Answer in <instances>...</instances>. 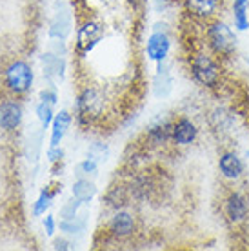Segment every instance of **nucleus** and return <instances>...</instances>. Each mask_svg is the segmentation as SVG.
<instances>
[{"instance_id":"nucleus-21","label":"nucleus","mask_w":249,"mask_h":251,"mask_svg":"<svg viewBox=\"0 0 249 251\" xmlns=\"http://www.w3.org/2000/svg\"><path fill=\"white\" fill-rule=\"evenodd\" d=\"M56 193H58V189L51 191L50 188H44L42 191H40V195H38L37 202L33 204V215H35V217H42V215H46V211L50 209L53 201H55Z\"/></svg>"},{"instance_id":"nucleus-23","label":"nucleus","mask_w":249,"mask_h":251,"mask_svg":"<svg viewBox=\"0 0 249 251\" xmlns=\"http://www.w3.org/2000/svg\"><path fill=\"white\" fill-rule=\"evenodd\" d=\"M37 117L42 124V129H48L55 119V106L53 104H48V102H38L37 106Z\"/></svg>"},{"instance_id":"nucleus-16","label":"nucleus","mask_w":249,"mask_h":251,"mask_svg":"<svg viewBox=\"0 0 249 251\" xmlns=\"http://www.w3.org/2000/svg\"><path fill=\"white\" fill-rule=\"evenodd\" d=\"M42 66L44 78L48 82H53L55 78H64V71H66L64 57H58L53 51H48L42 55Z\"/></svg>"},{"instance_id":"nucleus-22","label":"nucleus","mask_w":249,"mask_h":251,"mask_svg":"<svg viewBox=\"0 0 249 251\" xmlns=\"http://www.w3.org/2000/svg\"><path fill=\"white\" fill-rule=\"evenodd\" d=\"M106 202L107 206L113 207V209H124L125 204H127V191H125V188H122V186H117V188H113L109 193H107L106 197Z\"/></svg>"},{"instance_id":"nucleus-27","label":"nucleus","mask_w":249,"mask_h":251,"mask_svg":"<svg viewBox=\"0 0 249 251\" xmlns=\"http://www.w3.org/2000/svg\"><path fill=\"white\" fill-rule=\"evenodd\" d=\"M62 158H64L62 146H50V150H48V160H50V164L62 162Z\"/></svg>"},{"instance_id":"nucleus-15","label":"nucleus","mask_w":249,"mask_h":251,"mask_svg":"<svg viewBox=\"0 0 249 251\" xmlns=\"http://www.w3.org/2000/svg\"><path fill=\"white\" fill-rule=\"evenodd\" d=\"M71 122H73V117L69 115V111L62 109L60 113L55 115V119L51 122V138H50V146H60L62 144L64 137L68 135L69 127H71Z\"/></svg>"},{"instance_id":"nucleus-19","label":"nucleus","mask_w":249,"mask_h":251,"mask_svg":"<svg viewBox=\"0 0 249 251\" xmlns=\"http://www.w3.org/2000/svg\"><path fill=\"white\" fill-rule=\"evenodd\" d=\"M71 195L87 204V202L97 195V186H95V182L89 180V178H76V182L73 184V188H71Z\"/></svg>"},{"instance_id":"nucleus-30","label":"nucleus","mask_w":249,"mask_h":251,"mask_svg":"<svg viewBox=\"0 0 249 251\" xmlns=\"http://www.w3.org/2000/svg\"><path fill=\"white\" fill-rule=\"evenodd\" d=\"M51 48H53V53H55V55H58V57H64V55H66V44H64V40L53 38Z\"/></svg>"},{"instance_id":"nucleus-18","label":"nucleus","mask_w":249,"mask_h":251,"mask_svg":"<svg viewBox=\"0 0 249 251\" xmlns=\"http://www.w3.org/2000/svg\"><path fill=\"white\" fill-rule=\"evenodd\" d=\"M233 24L237 31H248L249 29V0H233Z\"/></svg>"},{"instance_id":"nucleus-20","label":"nucleus","mask_w":249,"mask_h":251,"mask_svg":"<svg viewBox=\"0 0 249 251\" xmlns=\"http://www.w3.org/2000/svg\"><path fill=\"white\" fill-rule=\"evenodd\" d=\"M58 227H60V231L66 233V235H80V233L86 231L87 219L86 217H80V215H76L73 219H60Z\"/></svg>"},{"instance_id":"nucleus-7","label":"nucleus","mask_w":249,"mask_h":251,"mask_svg":"<svg viewBox=\"0 0 249 251\" xmlns=\"http://www.w3.org/2000/svg\"><path fill=\"white\" fill-rule=\"evenodd\" d=\"M224 215L231 226H242L249 217L248 197L238 189L229 191V195L224 201Z\"/></svg>"},{"instance_id":"nucleus-10","label":"nucleus","mask_w":249,"mask_h":251,"mask_svg":"<svg viewBox=\"0 0 249 251\" xmlns=\"http://www.w3.org/2000/svg\"><path fill=\"white\" fill-rule=\"evenodd\" d=\"M199 137V127L191 119L187 117H178L173 120V137L171 142L176 146H191Z\"/></svg>"},{"instance_id":"nucleus-25","label":"nucleus","mask_w":249,"mask_h":251,"mask_svg":"<svg viewBox=\"0 0 249 251\" xmlns=\"http://www.w3.org/2000/svg\"><path fill=\"white\" fill-rule=\"evenodd\" d=\"M84 204H86V202L80 201V199H76V197L69 199V201L60 207V219H73V217H76Z\"/></svg>"},{"instance_id":"nucleus-3","label":"nucleus","mask_w":249,"mask_h":251,"mask_svg":"<svg viewBox=\"0 0 249 251\" xmlns=\"http://www.w3.org/2000/svg\"><path fill=\"white\" fill-rule=\"evenodd\" d=\"M104 113V99L95 88L82 89L75 100V115L80 126L91 124Z\"/></svg>"},{"instance_id":"nucleus-11","label":"nucleus","mask_w":249,"mask_h":251,"mask_svg":"<svg viewBox=\"0 0 249 251\" xmlns=\"http://www.w3.org/2000/svg\"><path fill=\"white\" fill-rule=\"evenodd\" d=\"M107 229H109V233L115 239H127V237H131L133 233L137 231V222H135V217L129 211L119 209L109 220Z\"/></svg>"},{"instance_id":"nucleus-5","label":"nucleus","mask_w":249,"mask_h":251,"mask_svg":"<svg viewBox=\"0 0 249 251\" xmlns=\"http://www.w3.org/2000/svg\"><path fill=\"white\" fill-rule=\"evenodd\" d=\"M169 51H171V38L168 33V24L156 22L153 33L148 37V42H146V57L156 64L166 62Z\"/></svg>"},{"instance_id":"nucleus-12","label":"nucleus","mask_w":249,"mask_h":251,"mask_svg":"<svg viewBox=\"0 0 249 251\" xmlns=\"http://www.w3.org/2000/svg\"><path fill=\"white\" fill-rule=\"evenodd\" d=\"M24 109L17 100H6L0 104V129L4 131H13L17 129L22 122Z\"/></svg>"},{"instance_id":"nucleus-14","label":"nucleus","mask_w":249,"mask_h":251,"mask_svg":"<svg viewBox=\"0 0 249 251\" xmlns=\"http://www.w3.org/2000/svg\"><path fill=\"white\" fill-rule=\"evenodd\" d=\"M171 91H173V75L169 71V66L166 62H158L153 78V93L156 99H166Z\"/></svg>"},{"instance_id":"nucleus-31","label":"nucleus","mask_w":249,"mask_h":251,"mask_svg":"<svg viewBox=\"0 0 249 251\" xmlns=\"http://www.w3.org/2000/svg\"><path fill=\"white\" fill-rule=\"evenodd\" d=\"M53 250L69 251V250H73V244H71V242H68L66 239H56L55 242H53Z\"/></svg>"},{"instance_id":"nucleus-29","label":"nucleus","mask_w":249,"mask_h":251,"mask_svg":"<svg viewBox=\"0 0 249 251\" xmlns=\"http://www.w3.org/2000/svg\"><path fill=\"white\" fill-rule=\"evenodd\" d=\"M40 100L56 106V102H58V95H56L55 89H42V91H40Z\"/></svg>"},{"instance_id":"nucleus-2","label":"nucleus","mask_w":249,"mask_h":251,"mask_svg":"<svg viewBox=\"0 0 249 251\" xmlns=\"http://www.w3.org/2000/svg\"><path fill=\"white\" fill-rule=\"evenodd\" d=\"M206 44L217 58H229L237 51L238 37L224 20L213 19L206 25Z\"/></svg>"},{"instance_id":"nucleus-4","label":"nucleus","mask_w":249,"mask_h":251,"mask_svg":"<svg viewBox=\"0 0 249 251\" xmlns=\"http://www.w3.org/2000/svg\"><path fill=\"white\" fill-rule=\"evenodd\" d=\"M4 80H6V86L9 91L17 95H24L33 88L35 73H33V68L27 62L15 60L6 68Z\"/></svg>"},{"instance_id":"nucleus-28","label":"nucleus","mask_w":249,"mask_h":251,"mask_svg":"<svg viewBox=\"0 0 249 251\" xmlns=\"http://www.w3.org/2000/svg\"><path fill=\"white\" fill-rule=\"evenodd\" d=\"M56 227H58V224H56V220L53 215H46V219H44V229H46V235L48 237H53L56 231Z\"/></svg>"},{"instance_id":"nucleus-9","label":"nucleus","mask_w":249,"mask_h":251,"mask_svg":"<svg viewBox=\"0 0 249 251\" xmlns=\"http://www.w3.org/2000/svg\"><path fill=\"white\" fill-rule=\"evenodd\" d=\"M220 2L222 0H184V7L193 19L209 22V20L217 19Z\"/></svg>"},{"instance_id":"nucleus-8","label":"nucleus","mask_w":249,"mask_h":251,"mask_svg":"<svg viewBox=\"0 0 249 251\" xmlns=\"http://www.w3.org/2000/svg\"><path fill=\"white\" fill-rule=\"evenodd\" d=\"M218 171L227 182H238L244 176L246 166L235 151H224L218 157Z\"/></svg>"},{"instance_id":"nucleus-32","label":"nucleus","mask_w":249,"mask_h":251,"mask_svg":"<svg viewBox=\"0 0 249 251\" xmlns=\"http://www.w3.org/2000/svg\"><path fill=\"white\" fill-rule=\"evenodd\" d=\"M248 117H249V111H248Z\"/></svg>"},{"instance_id":"nucleus-6","label":"nucleus","mask_w":249,"mask_h":251,"mask_svg":"<svg viewBox=\"0 0 249 251\" xmlns=\"http://www.w3.org/2000/svg\"><path fill=\"white\" fill-rule=\"evenodd\" d=\"M104 38V27L95 22V20H87L78 27L76 31V42L75 48L80 57H87L91 51L99 46V42Z\"/></svg>"},{"instance_id":"nucleus-24","label":"nucleus","mask_w":249,"mask_h":251,"mask_svg":"<svg viewBox=\"0 0 249 251\" xmlns=\"http://www.w3.org/2000/svg\"><path fill=\"white\" fill-rule=\"evenodd\" d=\"M76 173L75 175L78 176V178H89V176H97V173H99V162L95 160V158H84L78 166H76Z\"/></svg>"},{"instance_id":"nucleus-26","label":"nucleus","mask_w":249,"mask_h":251,"mask_svg":"<svg viewBox=\"0 0 249 251\" xmlns=\"http://www.w3.org/2000/svg\"><path fill=\"white\" fill-rule=\"evenodd\" d=\"M107 155H109V150H107V146L102 144V142H95V144H91V148L87 150V157L95 158L97 162H99V160H106Z\"/></svg>"},{"instance_id":"nucleus-1","label":"nucleus","mask_w":249,"mask_h":251,"mask_svg":"<svg viewBox=\"0 0 249 251\" xmlns=\"http://www.w3.org/2000/svg\"><path fill=\"white\" fill-rule=\"evenodd\" d=\"M189 71L193 80L207 89H215L222 82V66L211 51H193L189 55Z\"/></svg>"},{"instance_id":"nucleus-13","label":"nucleus","mask_w":249,"mask_h":251,"mask_svg":"<svg viewBox=\"0 0 249 251\" xmlns=\"http://www.w3.org/2000/svg\"><path fill=\"white\" fill-rule=\"evenodd\" d=\"M148 140L151 146H166L173 137V120L158 119L148 127Z\"/></svg>"},{"instance_id":"nucleus-17","label":"nucleus","mask_w":249,"mask_h":251,"mask_svg":"<svg viewBox=\"0 0 249 251\" xmlns=\"http://www.w3.org/2000/svg\"><path fill=\"white\" fill-rule=\"evenodd\" d=\"M69 33H71V17H69V13L66 9L56 11L55 19H53L50 27V37L58 38V40H66Z\"/></svg>"}]
</instances>
